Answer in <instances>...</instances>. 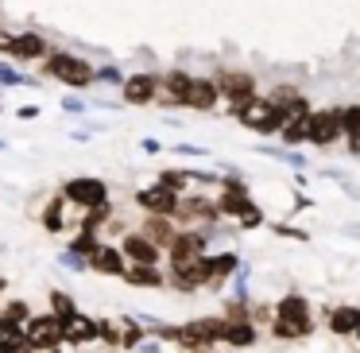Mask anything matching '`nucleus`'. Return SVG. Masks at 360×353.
<instances>
[{
    "label": "nucleus",
    "mask_w": 360,
    "mask_h": 353,
    "mask_svg": "<svg viewBox=\"0 0 360 353\" xmlns=\"http://www.w3.org/2000/svg\"><path fill=\"white\" fill-rule=\"evenodd\" d=\"M24 334H27V342H32L35 349H47V353H55V349H63V345H66L63 314H55V311H47V314H32V322L24 326Z\"/></svg>",
    "instance_id": "nucleus-1"
},
{
    "label": "nucleus",
    "mask_w": 360,
    "mask_h": 353,
    "mask_svg": "<svg viewBox=\"0 0 360 353\" xmlns=\"http://www.w3.org/2000/svg\"><path fill=\"white\" fill-rule=\"evenodd\" d=\"M240 125L244 128H252V132H259V136H271V132H283V109L271 101V97H256L252 105H244L240 113Z\"/></svg>",
    "instance_id": "nucleus-2"
},
{
    "label": "nucleus",
    "mask_w": 360,
    "mask_h": 353,
    "mask_svg": "<svg viewBox=\"0 0 360 353\" xmlns=\"http://www.w3.org/2000/svg\"><path fill=\"white\" fill-rule=\"evenodd\" d=\"M43 70H47L51 78L66 82V86H89V82L97 78V70L86 63V58H78V55H51Z\"/></svg>",
    "instance_id": "nucleus-3"
},
{
    "label": "nucleus",
    "mask_w": 360,
    "mask_h": 353,
    "mask_svg": "<svg viewBox=\"0 0 360 353\" xmlns=\"http://www.w3.org/2000/svg\"><path fill=\"white\" fill-rule=\"evenodd\" d=\"M213 82H217L221 97L229 101V109L240 113L244 105L256 101V82H252V74H240V70H221Z\"/></svg>",
    "instance_id": "nucleus-4"
},
{
    "label": "nucleus",
    "mask_w": 360,
    "mask_h": 353,
    "mask_svg": "<svg viewBox=\"0 0 360 353\" xmlns=\"http://www.w3.org/2000/svg\"><path fill=\"white\" fill-rule=\"evenodd\" d=\"M66 202L86 206V210H97V206H109V187L101 179H70L63 187Z\"/></svg>",
    "instance_id": "nucleus-5"
},
{
    "label": "nucleus",
    "mask_w": 360,
    "mask_h": 353,
    "mask_svg": "<svg viewBox=\"0 0 360 353\" xmlns=\"http://www.w3.org/2000/svg\"><path fill=\"white\" fill-rule=\"evenodd\" d=\"M345 136V125H341V109H326V113H310V144L318 148H329Z\"/></svg>",
    "instance_id": "nucleus-6"
},
{
    "label": "nucleus",
    "mask_w": 360,
    "mask_h": 353,
    "mask_svg": "<svg viewBox=\"0 0 360 353\" xmlns=\"http://www.w3.org/2000/svg\"><path fill=\"white\" fill-rule=\"evenodd\" d=\"M136 202L143 206L148 213H159V218H174L179 213V190H171V187H163V182H155V187H148V190H140L136 194Z\"/></svg>",
    "instance_id": "nucleus-7"
},
{
    "label": "nucleus",
    "mask_w": 360,
    "mask_h": 353,
    "mask_svg": "<svg viewBox=\"0 0 360 353\" xmlns=\"http://www.w3.org/2000/svg\"><path fill=\"white\" fill-rule=\"evenodd\" d=\"M89 268L94 272H101V275H128V256H124V249H117V244H97L94 249V256H89Z\"/></svg>",
    "instance_id": "nucleus-8"
},
{
    "label": "nucleus",
    "mask_w": 360,
    "mask_h": 353,
    "mask_svg": "<svg viewBox=\"0 0 360 353\" xmlns=\"http://www.w3.org/2000/svg\"><path fill=\"white\" fill-rule=\"evenodd\" d=\"M0 47H4V55L24 58V63H35V58L47 55V39L35 35V32H20V35H12V39H4Z\"/></svg>",
    "instance_id": "nucleus-9"
},
{
    "label": "nucleus",
    "mask_w": 360,
    "mask_h": 353,
    "mask_svg": "<svg viewBox=\"0 0 360 353\" xmlns=\"http://www.w3.org/2000/svg\"><path fill=\"white\" fill-rule=\"evenodd\" d=\"M120 249H124L128 264H155L159 268V260H163V249L143 233H128L124 241H120Z\"/></svg>",
    "instance_id": "nucleus-10"
},
{
    "label": "nucleus",
    "mask_w": 360,
    "mask_h": 353,
    "mask_svg": "<svg viewBox=\"0 0 360 353\" xmlns=\"http://www.w3.org/2000/svg\"><path fill=\"white\" fill-rule=\"evenodd\" d=\"M63 334H66V345H89L94 337H101V326H97L89 314L74 311L63 318Z\"/></svg>",
    "instance_id": "nucleus-11"
},
{
    "label": "nucleus",
    "mask_w": 360,
    "mask_h": 353,
    "mask_svg": "<svg viewBox=\"0 0 360 353\" xmlns=\"http://www.w3.org/2000/svg\"><path fill=\"white\" fill-rule=\"evenodd\" d=\"M217 101H221L217 82H210V78H190V89H186V97H182V105H186V109L210 113Z\"/></svg>",
    "instance_id": "nucleus-12"
},
{
    "label": "nucleus",
    "mask_w": 360,
    "mask_h": 353,
    "mask_svg": "<svg viewBox=\"0 0 360 353\" xmlns=\"http://www.w3.org/2000/svg\"><path fill=\"white\" fill-rule=\"evenodd\" d=\"M163 94V82L151 78V74H136V78L124 82V101L128 105H148V101H159Z\"/></svg>",
    "instance_id": "nucleus-13"
},
{
    "label": "nucleus",
    "mask_w": 360,
    "mask_h": 353,
    "mask_svg": "<svg viewBox=\"0 0 360 353\" xmlns=\"http://www.w3.org/2000/svg\"><path fill=\"white\" fill-rule=\"evenodd\" d=\"M240 268V260H236V252H210L205 256V283H221L229 280V275Z\"/></svg>",
    "instance_id": "nucleus-14"
},
{
    "label": "nucleus",
    "mask_w": 360,
    "mask_h": 353,
    "mask_svg": "<svg viewBox=\"0 0 360 353\" xmlns=\"http://www.w3.org/2000/svg\"><path fill=\"white\" fill-rule=\"evenodd\" d=\"M221 213H233V218H240L244 210L252 206V198H248V187L244 182H225V190H221Z\"/></svg>",
    "instance_id": "nucleus-15"
},
{
    "label": "nucleus",
    "mask_w": 360,
    "mask_h": 353,
    "mask_svg": "<svg viewBox=\"0 0 360 353\" xmlns=\"http://www.w3.org/2000/svg\"><path fill=\"white\" fill-rule=\"evenodd\" d=\"M217 213H221V206H210L202 194H198V198H182L174 218H182V221H217Z\"/></svg>",
    "instance_id": "nucleus-16"
},
{
    "label": "nucleus",
    "mask_w": 360,
    "mask_h": 353,
    "mask_svg": "<svg viewBox=\"0 0 360 353\" xmlns=\"http://www.w3.org/2000/svg\"><path fill=\"white\" fill-rule=\"evenodd\" d=\"M256 326H252L248 318H240V322H233V318H225V330H221V342L225 345H240V349H248V345H256Z\"/></svg>",
    "instance_id": "nucleus-17"
},
{
    "label": "nucleus",
    "mask_w": 360,
    "mask_h": 353,
    "mask_svg": "<svg viewBox=\"0 0 360 353\" xmlns=\"http://www.w3.org/2000/svg\"><path fill=\"white\" fill-rule=\"evenodd\" d=\"M329 330H333L337 337H352L360 330V311L356 306H337V311L329 314Z\"/></svg>",
    "instance_id": "nucleus-18"
},
{
    "label": "nucleus",
    "mask_w": 360,
    "mask_h": 353,
    "mask_svg": "<svg viewBox=\"0 0 360 353\" xmlns=\"http://www.w3.org/2000/svg\"><path fill=\"white\" fill-rule=\"evenodd\" d=\"M275 318H298V322H314V318H310V303H306L302 295H287V299H279V306H275Z\"/></svg>",
    "instance_id": "nucleus-19"
},
{
    "label": "nucleus",
    "mask_w": 360,
    "mask_h": 353,
    "mask_svg": "<svg viewBox=\"0 0 360 353\" xmlns=\"http://www.w3.org/2000/svg\"><path fill=\"white\" fill-rule=\"evenodd\" d=\"M124 280L132 283V287H159V283H163V272H159L155 264H132Z\"/></svg>",
    "instance_id": "nucleus-20"
},
{
    "label": "nucleus",
    "mask_w": 360,
    "mask_h": 353,
    "mask_svg": "<svg viewBox=\"0 0 360 353\" xmlns=\"http://www.w3.org/2000/svg\"><path fill=\"white\" fill-rule=\"evenodd\" d=\"M314 330V322H298V318H271V334L290 342V337H306Z\"/></svg>",
    "instance_id": "nucleus-21"
},
{
    "label": "nucleus",
    "mask_w": 360,
    "mask_h": 353,
    "mask_svg": "<svg viewBox=\"0 0 360 353\" xmlns=\"http://www.w3.org/2000/svg\"><path fill=\"white\" fill-rule=\"evenodd\" d=\"M148 237L159 244V249H171V241H174L179 233L171 229V221H167V218H159V213H151V221H148Z\"/></svg>",
    "instance_id": "nucleus-22"
},
{
    "label": "nucleus",
    "mask_w": 360,
    "mask_h": 353,
    "mask_svg": "<svg viewBox=\"0 0 360 353\" xmlns=\"http://www.w3.org/2000/svg\"><path fill=\"white\" fill-rule=\"evenodd\" d=\"M43 225H47V233H63L66 229V194L55 198V202L43 210Z\"/></svg>",
    "instance_id": "nucleus-23"
},
{
    "label": "nucleus",
    "mask_w": 360,
    "mask_h": 353,
    "mask_svg": "<svg viewBox=\"0 0 360 353\" xmlns=\"http://www.w3.org/2000/svg\"><path fill=\"white\" fill-rule=\"evenodd\" d=\"M298 97H302V94H298V89H290V86H279V89H271V101H275V105H279V109H283V113H287V109H290V105H295V101H298Z\"/></svg>",
    "instance_id": "nucleus-24"
},
{
    "label": "nucleus",
    "mask_w": 360,
    "mask_h": 353,
    "mask_svg": "<svg viewBox=\"0 0 360 353\" xmlns=\"http://www.w3.org/2000/svg\"><path fill=\"white\" fill-rule=\"evenodd\" d=\"M4 318H12V322H20V326H27V322H32V311H27V303H8L4 306Z\"/></svg>",
    "instance_id": "nucleus-25"
},
{
    "label": "nucleus",
    "mask_w": 360,
    "mask_h": 353,
    "mask_svg": "<svg viewBox=\"0 0 360 353\" xmlns=\"http://www.w3.org/2000/svg\"><path fill=\"white\" fill-rule=\"evenodd\" d=\"M51 306H55V314H63V318L78 311V306H74V299H70V295H63V291H51Z\"/></svg>",
    "instance_id": "nucleus-26"
},
{
    "label": "nucleus",
    "mask_w": 360,
    "mask_h": 353,
    "mask_svg": "<svg viewBox=\"0 0 360 353\" xmlns=\"http://www.w3.org/2000/svg\"><path fill=\"white\" fill-rule=\"evenodd\" d=\"M240 225H244V229H256V225H264V210H256V206H248V210L240 213Z\"/></svg>",
    "instance_id": "nucleus-27"
},
{
    "label": "nucleus",
    "mask_w": 360,
    "mask_h": 353,
    "mask_svg": "<svg viewBox=\"0 0 360 353\" xmlns=\"http://www.w3.org/2000/svg\"><path fill=\"white\" fill-rule=\"evenodd\" d=\"M0 353H39V349H35V345H32V342H27V337H24V342H12V345H0Z\"/></svg>",
    "instance_id": "nucleus-28"
},
{
    "label": "nucleus",
    "mask_w": 360,
    "mask_h": 353,
    "mask_svg": "<svg viewBox=\"0 0 360 353\" xmlns=\"http://www.w3.org/2000/svg\"><path fill=\"white\" fill-rule=\"evenodd\" d=\"M0 291H4V280H0Z\"/></svg>",
    "instance_id": "nucleus-29"
},
{
    "label": "nucleus",
    "mask_w": 360,
    "mask_h": 353,
    "mask_svg": "<svg viewBox=\"0 0 360 353\" xmlns=\"http://www.w3.org/2000/svg\"><path fill=\"white\" fill-rule=\"evenodd\" d=\"M356 342H360V330H356Z\"/></svg>",
    "instance_id": "nucleus-30"
}]
</instances>
